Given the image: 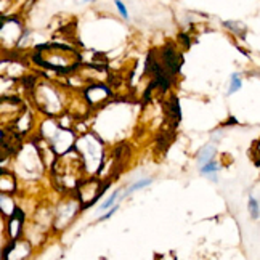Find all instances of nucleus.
<instances>
[{"instance_id":"11","label":"nucleus","mask_w":260,"mask_h":260,"mask_svg":"<svg viewBox=\"0 0 260 260\" xmlns=\"http://www.w3.org/2000/svg\"><path fill=\"white\" fill-rule=\"evenodd\" d=\"M235 124H236V119H233V117H232V119H230V121L225 124V125H235Z\"/></svg>"},{"instance_id":"6","label":"nucleus","mask_w":260,"mask_h":260,"mask_svg":"<svg viewBox=\"0 0 260 260\" xmlns=\"http://www.w3.org/2000/svg\"><path fill=\"white\" fill-rule=\"evenodd\" d=\"M217 171H218V166L214 161H209L204 166H201V172L203 174H215Z\"/></svg>"},{"instance_id":"8","label":"nucleus","mask_w":260,"mask_h":260,"mask_svg":"<svg viewBox=\"0 0 260 260\" xmlns=\"http://www.w3.org/2000/svg\"><path fill=\"white\" fill-rule=\"evenodd\" d=\"M116 198H117V191H114V193L111 194V198H108V199H106V203H103L102 206H100V209H102V211H105V209L111 207V206L114 204V201H116Z\"/></svg>"},{"instance_id":"2","label":"nucleus","mask_w":260,"mask_h":260,"mask_svg":"<svg viewBox=\"0 0 260 260\" xmlns=\"http://www.w3.org/2000/svg\"><path fill=\"white\" fill-rule=\"evenodd\" d=\"M214 146L212 145H209V146H206L203 151H201V154H199V157H198V161H199V164L201 166H204L206 162H209V161H212V156H214Z\"/></svg>"},{"instance_id":"4","label":"nucleus","mask_w":260,"mask_h":260,"mask_svg":"<svg viewBox=\"0 0 260 260\" xmlns=\"http://www.w3.org/2000/svg\"><path fill=\"white\" fill-rule=\"evenodd\" d=\"M241 85H243L241 77H239V74H238V73H233V74H232V85H230L228 95H233L235 92H238V90L241 88Z\"/></svg>"},{"instance_id":"7","label":"nucleus","mask_w":260,"mask_h":260,"mask_svg":"<svg viewBox=\"0 0 260 260\" xmlns=\"http://www.w3.org/2000/svg\"><path fill=\"white\" fill-rule=\"evenodd\" d=\"M171 109L174 116H177V119L180 121V117H182V113H180V105H178V98L177 96H172V102H171Z\"/></svg>"},{"instance_id":"9","label":"nucleus","mask_w":260,"mask_h":260,"mask_svg":"<svg viewBox=\"0 0 260 260\" xmlns=\"http://www.w3.org/2000/svg\"><path fill=\"white\" fill-rule=\"evenodd\" d=\"M114 2H116V7L119 8V13H121L125 19L128 18V13H127V8H125V5L121 2V0H114Z\"/></svg>"},{"instance_id":"5","label":"nucleus","mask_w":260,"mask_h":260,"mask_svg":"<svg viewBox=\"0 0 260 260\" xmlns=\"http://www.w3.org/2000/svg\"><path fill=\"white\" fill-rule=\"evenodd\" d=\"M151 183V178H145V180H140V182H137V183H134L132 186H130L127 191H125V194L124 196H127V194H130V193H134V191H137V189H140V188H143V186H146V185H149Z\"/></svg>"},{"instance_id":"10","label":"nucleus","mask_w":260,"mask_h":260,"mask_svg":"<svg viewBox=\"0 0 260 260\" xmlns=\"http://www.w3.org/2000/svg\"><path fill=\"white\" fill-rule=\"evenodd\" d=\"M116 211H117V206H114V207L111 209V211H109L108 214H105L103 217H100V220H106V218H109V217H111V215H113V214H114Z\"/></svg>"},{"instance_id":"1","label":"nucleus","mask_w":260,"mask_h":260,"mask_svg":"<svg viewBox=\"0 0 260 260\" xmlns=\"http://www.w3.org/2000/svg\"><path fill=\"white\" fill-rule=\"evenodd\" d=\"M162 58H164L166 69H167V71L171 73L172 76H175V74L180 73V68H182V64H183V56H182V55H177V53H175V50H174L171 45H167V47L164 48Z\"/></svg>"},{"instance_id":"3","label":"nucleus","mask_w":260,"mask_h":260,"mask_svg":"<svg viewBox=\"0 0 260 260\" xmlns=\"http://www.w3.org/2000/svg\"><path fill=\"white\" fill-rule=\"evenodd\" d=\"M247 207H249V214L252 215V218H258V217H260V203L257 201V199H255L254 196L249 198V204H247Z\"/></svg>"}]
</instances>
